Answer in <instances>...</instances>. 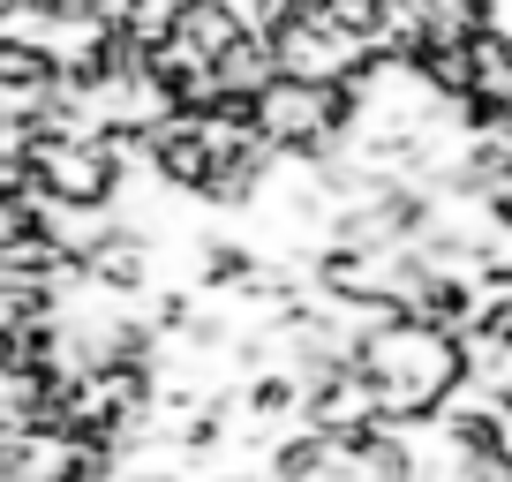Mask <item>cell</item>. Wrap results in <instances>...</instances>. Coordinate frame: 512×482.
<instances>
[{
    "instance_id": "1",
    "label": "cell",
    "mask_w": 512,
    "mask_h": 482,
    "mask_svg": "<svg viewBox=\"0 0 512 482\" xmlns=\"http://www.w3.org/2000/svg\"><path fill=\"white\" fill-rule=\"evenodd\" d=\"M354 370L369 377L384 422H400V430L407 422H437L467 392V339L392 309V317H377L354 339Z\"/></svg>"
}]
</instances>
